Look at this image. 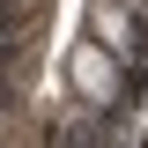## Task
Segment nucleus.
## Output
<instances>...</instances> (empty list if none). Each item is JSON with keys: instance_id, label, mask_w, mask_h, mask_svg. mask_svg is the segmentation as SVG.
Segmentation results:
<instances>
[{"instance_id": "nucleus-1", "label": "nucleus", "mask_w": 148, "mask_h": 148, "mask_svg": "<svg viewBox=\"0 0 148 148\" xmlns=\"http://www.w3.org/2000/svg\"><path fill=\"white\" fill-rule=\"evenodd\" d=\"M67 82L89 96V104H111V96H119V59H111L104 45H82V52L67 59Z\"/></svg>"}, {"instance_id": "nucleus-2", "label": "nucleus", "mask_w": 148, "mask_h": 148, "mask_svg": "<svg viewBox=\"0 0 148 148\" xmlns=\"http://www.w3.org/2000/svg\"><path fill=\"white\" fill-rule=\"evenodd\" d=\"M96 37H111V45H119V37H126V15H119V8H111V0H104V8H96Z\"/></svg>"}]
</instances>
